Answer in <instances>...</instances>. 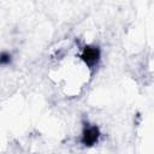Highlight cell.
Wrapping results in <instances>:
<instances>
[{
  "label": "cell",
  "mask_w": 154,
  "mask_h": 154,
  "mask_svg": "<svg viewBox=\"0 0 154 154\" xmlns=\"http://www.w3.org/2000/svg\"><path fill=\"white\" fill-rule=\"evenodd\" d=\"M99 138H100V130L96 125H90V124L84 125L81 137V142L84 146L91 147L99 141Z\"/></svg>",
  "instance_id": "6da1fadb"
},
{
  "label": "cell",
  "mask_w": 154,
  "mask_h": 154,
  "mask_svg": "<svg viewBox=\"0 0 154 154\" xmlns=\"http://www.w3.org/2000/svg\"><path fill=\"white\" fill-rule=\"evenodd\" d=\"M81 59L87 66L93 67L100 59V49L95 46H85L81 53Z\"/></svg>",
  "instance_id": "7a4b0ae2"
},
{
  "label": "cell",
  "mask_w": 154,
  "mask_h": 154,
  "mask_svg": "<svg viewBox=\"0 0 154 154\" xmlns=\"http://www.w3.org/2000/svg\"><path fill=\"white\" fill-rule=\"evenodd\" d=\"M10 60H11V57H10V54H7V53H2L1 54V59H0V61H1V64H7V63H10Z\"/></svg>",
  "instance_id": "3957f363"
}]
</instances>
